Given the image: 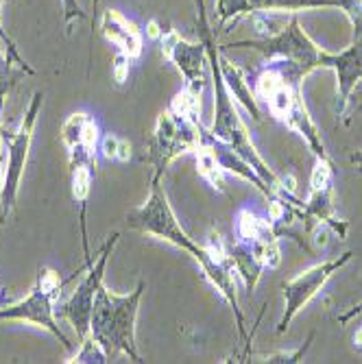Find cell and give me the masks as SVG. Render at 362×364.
Instances as JSON below:
<instances>
[{
  "instance_id": "obj_1",
  "label": "cell",
  "mask_w": 362,
  "mask_h": 364,
  "mask_svg": "<svg viewBox=\"0 0 362 364\" xmlns=\"http://www.w3.org/2000/svg\"><path fill=\"white\" fill-rule=\"evenodd\" d=\"M127 225L131 229L140 231V234H149V236H157L161 240H166L175 247H179L181 251H186L188 255H192L199 267L203 269L206 277L210 279V284L218 290V294L227 301V306L232 308L234 316H236V327H238V336L240 341H245V353L243 358H249V336H247V321L245 314L238 306V290H236V269L232 264V257H229V247L223 245L220 236H212V242L208 247L196 245L181 227V223L177 220L169 196L161 188V177L151 175V192L149 198L136 210H131L127 214Z\"/></svg>"
},
{
  "instance_id": "obj_2",
  "label": "cell",
  "mask_w": 362,
  "mask_h": 364,
  "mask_svg": "<svg viewBox=\"0 0 362 364\" xmlns=\"http://www.w3.org/2000/svg\"><path fill=\"white\" fill-rule=\"evenodd\" d=\"M194 3H196V11H199V18H196V31H199V40L206 44L208 65L212 70V83H214V120H212V127H210V134L218 142L227 144L229 149H234L249 164V166L271 186V190L277 196H282V194H286L282 179L269 168V164L262 159V155L257 153L243 118L238 116L234 96L225 85V79H223V73H220V48L216 46L214 31L208 24L206 0H194Z\"/></svg>"
},
{
  "instance_id": "obj_3",
  "label": "cell",
  "mask_w": 362,
  "mask_h": 364,
  "mask_svg": "<svg viewBox=\"0 0 362 364\" xmlns=\"http://www.w3.org/2000/svg\"><path fill=\"white\" fill-rule=\"evenodd\" d=\"M304 75L286 61H267L253 77V94L260 109L306 140L316 159H330L321 131L304 101Z\"/></svg>"
},
{
  "instance_id": "obj_4",
  "label": "cell",
  "mask_w": 362,
  "mask_h": 364,
  "mask_svg": "<svg viewBox=\"0 0 362 364\" xmlns=\"http://www.w3.org/2000/svg\"><path fill=\"white\" fill-rule=\"evenodd\" d=\"M142 294L144 279H140L129 294H116L105 286L98 288L87 336H92L103 347L107 358L124 353L134 362H142V355L136 345V318Z\"/></svg>"
},
{
  "instance_id": "obj_5",
  "label": "cell",
  "mask_w": 362,
  "mask_h": 364,
  "mask_svg": "<svg viewBox=\"0 0 362 364\" xmlns=\"http://www.w3.org/2000/svg\"><path fill=\"white\" fill-rule=\"evenodd\" d=\"M225 48H251L260 53L267 61H286L292 68H297L304 77L319 68H327L330 65V55L316 46L310 36L304 31L297 14H292L288 24L282 26L273 36H267L262 40H243V42H232Z\"/></svg>"
},
{
  "instance_id": "obj_6",
  "label": "cell",
  "mask_w": 362,
  "mask_h": 364,
  "mask_svg": "<svg viewBox=\"0 0 362 364\" xmlns=\"http://www.w3.org/2000/svg\"><path fill=\"white\" fill-rule=\"evenodd\" d=\"M201 116H190L173 103L157 118V124L149 138L147 161L153 166V175L164 177L169 164L186 153H194L203 140Z\"/></svg>"
},
{
  "instance_id": "obj_7",
  "label": "cell",
  "mask_w": 362,
  "mask_h": 364,
  "mask_svg": "<svg viewBox=\"0 0 362 364\" xmlns=\"http://www.w3.org/2000/svg\"><path fill=\"white\" fill-rule=\"evenodd\" d=\"M65 284H68V279H61L57 271L42 267L38 273V282L33 284V288L28 290L24 299L0 308V323L20 321V323L36 325L40 329H46L48 334H53L65 349H73V343L68 341V336L63 334V329L57 323V310H55V301H59Z\"/></svg>"
},
{
  "instance_id": "obj_8",
  "label": "cell",
  "mask_w": 362,
  "mask_h": 364,
  "mask_svg": "<svg viewBox=\"0 0 362 364\" xmlns=\"http://www.w3.org/2000/svg\"><path fill=\"white\" fill-rule=\"evenodd\" d=\"M42 92H36L31 98V103L20 120V127L16 131H5L3 129V146L7 151L5 157V166H3V188H0V223H5L7 216L11 214L16 198H18V190H20V181L26 168V159H28V151H31V142H33V131H36V122L38 116L42 112Z\"/></svg>"
},
{
  "instance_id": "obj_9",
  "label": "cell",
  "mask_w": 362,
  "mask_h": 364,
  "mask_svg": "<svg viewBox=\"0 0 362 364\" xmlns=\"http://www.w3.org/2000/svg\"><path fill=\"white\" fill-rule=\"evenodd\" d=\"M118 238H120V234H112L101 245V249H98V253L94 255L92 264H87L85 277L79 282V286L70 294V299L63 301L59 312H57L59 316L70 321L79 341L87 338V334H90V318H92V310H94V299L98 294V288L103 286L107 262H110V255L114 253V247L118 245Z\"/></svg>"
},
{
  "instance_id": "obj_10",
  "label": "cell",
  "mask_w": 362,
  "mask_h": 364,
  "mask_svg": "<svg viewBox=\"0 0 362 364\" xmlns=\"http://www.w3.org/2000/svg\"><path fill=\"white\" fill-rule=\"evenodd\" d=\"M353 257L351 251L341 253L339 257H332L327 262H321L316 267L308 269L306 273H302L299 277H294L286 284H282V296H284V314L277 323V334H284L288 325L292 323V318L297 316L314 296L321 292V288L325 286V282L330 279L334 273H339L345 264H349Z\"/></svg>"
},
{
  "instance_id": "obj_11",
  "label": "cell",
  "mask_w": 362,
  "mask_h": 364,
  "mask_svg": "<svg viewBox=\"0 0 362 364\" xmlns=\"http://www.w3.org/2000/svg\"><path fill=\"white\" fill-rule=\"evenodd\" d=\"M302 212L312 220V225H330L341 238L347 234V220L336 216L334 201V164L332 159H316L310 179V196L302 201Z\"/></svg>"
},
{
  "instance_id": "obj_12",
  "label": "cell",
  "mask_w": 362,
  "mask_h": 364,
  "mask_svg": "<svg viewBox=\"0 0 362 364\" xmlns=\"http://www.w3.org/2000/svg\"><path fill=\"white\" fill-rule=\"evenodd\" d=\"M159 46L161 55L166 57L171 63H175V68L183 77V87L194 90V92H203L206 87V65H208V50L206 44L199 42H190L181 38L175 28H161L159 33Z\"/></svg>"
},
{
  "instance_id": "obj_13",
  "label": "cell",
  "mask_w": 362,
  "mask_h": 364,
  "mask_svg": "<svg viewBox=\"0 0 362 364\" xmlns=\"http://www.w3.org/2000/svg\"><path fill=\"white\" fill-rule=\"evenodd\" d=\"M236 236L243 247L255 253L265 269L280 267V236L271 218L262 216L251 208H243L236 214Z\"/></svg>"
},
{
  "instance_id": "obj_14",
  "label": "cell",
  "mask_w": 362,
  "mask_h": 364,
  "mask_svg": "<svg viewBox=\"0 0 362 364\" xmlns=\"http://www.w3.org/2000/svg\"><path fill=\"white\" fill-rule=\"evenodd\" d=\"M68 164H70V194L73 201L79 208V225H81V240H83V257L85 264H92V253H90V238H87V225H85V214H87V198L94 181V166H96V153L85 151V149H73L68 151Z\"/></svg>"
},
{
  "instance_id": "obj_15",
  "label": "cell",
  "mask_w": 362,
  "mask_h": 364,
  "mask_svg": "<svg viewBox=\"0 0 362 364\" xmlns=\"http://www.w3.org/2000/svg\"><path fill=\"white\" fill-rule=\"evenodd\" d=\"M327 68L336 75V118H345V122H349V96L362 79V38H356L347 48L332 53Z\"/></svg>"
},
{
  "instance_id": "obj_16",
  "label": "cell",
  "mask_w": 362,
  "mask_h": 364,
  "mask_svg": "<svg viewBox=\"0 0 362 364\" xmlns=\"http://www.w3.org/2000/svg\"><path fill=\"white\" fill-rule=\"evenodd\" d=\"M98 28H101L103 38L112 46H116V50L124 55L129 61H138L142 57L144 33L134 20H129L116 9H105L101 16V22H98Z\"/></svg>"
},
{
  "instance_id": "obj_17",
  "label": "cell",
  "mask_w": 362,
  "mask_h": 364,
  "mask_svg": "<svg viewBox=\"0 0 362 364\" xmlns=\"http://www.w3.org/2000/svg\"><path fill=\"white\" fill-rule=\"evenodd\" d=\"M98 142H101V127L87 112H77L68 116V120L61 127V144L65 146V151L85 149L98 153Z\"/></svg>"
},
{
  "instance_id": "obj_18",
  "label": "cell",
  "mask_w": 362,
  "mask_h": 364,
  "mask_svg": "<svg viewBox=\"0 0 362 364\" xmlns=\"http://www.w3.org/2000/svg\"><path fill=\"white\" fill-rule=\"evenodd\" d=\"M220 73H223L227 90L232 92V96L236 98V101L251 114L253 120H262V109H260V105L255 101L253 85L247 79V73L240 68V65H236L234 61H229L223 55V50H220Z\"/></svg>"
},
{
  "instance_id": "obj_19",
  "label": "cell",
  "mask_w": 362,
  "mask_h": 364,
  "mask_svg": "<svg viewBox=\"0 0 362 364\" xmlns=\"http://www.w3.org/2000/svg\"><path fill=\"white\" fill-rule=\"evenodd\" d=\"M229 257H232V264L236 269V275H240V279L245 282L247 290H253L255 284L260 282V275L265 271L262 262L255 257V253L247 247H243L240 242H236L234 247H229Z\"/></svg>"
},
{
  "instance_id": "obj_20",
  "label": "cell",
  "mask_w": 362,
  "mask_h": 364,
  "mask_svg": "<svg viewBox=\"0 0 362 364\" xmlns=\"http://www.w3.org/2000/svg\"><path fill=\"white\" fill-rule=\"evenodd\" d=\"M253 11H288L297 14L304 9H341L339 0H249Z\"/></svg>"
},
{
  "instance_id": "obj_21",
  "label": "cell",
  "mask_w": 362,
  "mask_h": 364,
  "mask_svg": "<svg viewBox=\"0 0 362 364\" xmlns=\"http://www.w3.org/2000/svg\"><path fill=\"white\" fill-rule=\"evenodd\" d=\"M206 134V131H203ZM196 153V166H199V175L216 190V192H223L225 194V179H223V168H220V164L216 161L210 144L206 142V138L201 140L199 149L194 151Z\"/></svg>"
},
{
  "instance_id": "obj_22",
  "label": "cell",
  "mask_w": 362,
  "mask_h": 364,
  "mask_svg": "<svg viewBox=\"0 0 362 364\" xmlns=\"http://www.w3.org/2000/svg\"><path fill=\"white\" fill-rule=\"evenodd\" d=\"M98 153H101L105 159L110 161H129L131 157V144L114 134L101 136V142H98Z\"/></svg>"
},
{
  "instance_id": "obj_23",
  "label": "cell",
  "mask_w": 362,
  "mask_h": 364,
  "mask_svg": "<svg viewBox=\"0 0 362 364\" xmlns=\"http://www.w3.org/2000/svg\"><path fill=\"white\" fill-rule=\"evenodd\" d=\"M253 14L249 0H216V16H218V26H225L240 16Z\"/></svg>"
},
{
  "instance_id": "obj_24",
  "label": "cell",
  "mask_w": 362,
  "mask_h": 364,
  "mask_svg": "<svg viewBox=\"0 0 362 364\" xmlns=\"http://www.w3.org/2000/svg\"><path fill=\"white\" fill-rule=\"evenodd\" d=\"M14 61L9 59V55H7V50L3 48V44H0V105H5V98H7V94L11 92V87L16 85V81H18V77L20 75H24V73H16L14 70Z\"/></svg>"
},
{
  "instance_id": "obj_25",
  "label": "cell",
  "mask_w": 362,
  "mask_h": 364,
  "mask_svg": "<svg viewBox=\"0 0 362 364\" xmlns=\"http://www.w3.org/2000/svg\"><path fill=\"white\" fill-rule=\"evenodd\" d=\"M107 360L110 358L103 351V347L98 345L92 336H87V338H83V341L77 343V351H75L73 360H68V362H79V364H83V362H96V364H103Z\"/></svg>"
},
{
  "instance_id": "obj_26",
  "label": "cell",
  "mask_w": 362,
  "mask_h": 364,
  "mask_svg": "<svg viewBox=\"0 0 362 364\" xmlns=\"http://www.w3.org/2000/svg\"><path fill=\"white\" fill-rule=\"evenodd\" d=\"M0 18H3V3H0ZM0 44H3V48L7 50L9 59L16 63V68H18V70H22L24 75H36V68H31V65L26 63V59L20 55L16 40H14V38L9 36V33L3 28V22H0Z\"/></svg>"
},
{
  "instance_id": "obj_27",
  "label": "cell",
  "mask_w": 362,
  "mask_h": 364,
  "mask_svg": "<svg viewBox=\"0 0 362 364\" xmlns=\"http://www.w3.org/2000/svg\"><path fill=\"white\" fill-rule=\"evenodd\" d=\"M314 332L308 336V341L299 347V349H294V351H277V353H271V355H265V362H299L304 360V355L308 353L312 341H314Z\"/></svg>"
},
{
  "instance_id": "obj_28",
  "label": "cell",
  "mask_w": 362,
  "mask_h": 364,
  "mask_svg": "<svg viewBox=\"0 0 362 364\" xmlns=\"http://www.w3.org/2000/svg\"><path fill=\"white\" fill-rule=\"evenodd\" d=\"M61 7H63V24L68 31H70L75 20H85L87 18V14L79 5V0H61Z\"/></svg>"
},
{
  "instance_id": "obj_29",
  "label": "cell",
  "mask_w": 362,
  "mask_h": 364,
  "mask_svg": "<svg viewBox=\"0 0 362 364\" xmlns=\"http://www.w3.org/2000/svg\"><path fill=\"white\" fill-rule=\"evenodd\" d=\"M127 75H129V59L124 57V55H116V63H114V79L118 81V83H124V79H127Z\"/></svg>"
},
{
  "instance_id": "obj_30",
  "label": "cell",
  "mask_w": 362,
  "mask_h": 364,
  "mask_svg": "<svg viewBox=\"0 0 362 364\" xmlns=\"http://www.w3.org/2000/svg\"><path fill=\"white\" fill-rule=\"evenodd\" d=\"M351 103H356V112L362 114V79L358 81V85L353 87V92H351V96H349V105H351Z\"/></svg>"
},
{
  "instance_id": "obj_31",
  "label": "cell",
  "mask_w": 362,
  "mask_h": 364,
  "mask_svg": "<svg viewBox=\"0 0 362 364\" xmlns=\"http://www.w3.org/2000/svg\"><path fill=\"white\" fill-rule=\"evenodd\" d=\"M360 314H362V301H360L358 306H353L351 310H347L345 314H341V316H339V323H341V325H347L351 318H356V316H360Z\"/></svg>"
},
{
  "instance_id": "obj_32",
  "label": "cell",
  "mask_w": 362,
  "mask_h": 364,
  "mask_svg": "<svg viewBox=\"0 0 362 364\" xmlns=\"http://www.w3.org/2000/svg\"><path fill=\"white\" fill-rule=\"evenodd\" d=\"M349 161L353 164V166L362 168V151H356V153H351V155H349Z\"/></svg>"
},
{
  "instance_id": "obj_33",
  "label": "cell",
  "mask_w": 362,
  "mask_h": 364,
  "mask_svg": "<svg viewBox=\"0 0 362 364\" xmlns=\"http://www.w3.org/2000/svg\"><path fill=\"white\" fill-rule=\"evenodd\" d=\"M96 5H98V0H94V7H96Z\"/></svg>"
},
{
  "instance_id": "obj_34",
  "label": "cell",
  "mask_w": 362,
  "mask_h": 364,
  "mask_svg": "<svg viewBox=\"0 0 362 364\" xmlns=\"http://www.w3.org/2000/svg\"><path fill=\"white\" fill-rule=\"evenodd\" d=\"M0 294H3V286H0Z\"/></svg>"
},
{
  "instance_id": "obj_35",
  "label": "cell",
  "mask_w": 362,
  "mask_h": 364,
  "mask_svg": "<svg viewBox=\"0 0 362 364\" xmlns=\"http://www.w3.org/2000/svg\"><path fill=\"white\" fill-rule=\"evenodd\" d=\"M0 3H3V5H5V0H0Z\"/></svg>"
}]
</instances>
